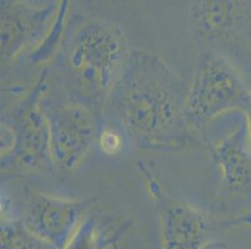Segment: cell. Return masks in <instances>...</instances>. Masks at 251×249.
<instances>
[{
    "label": "cell",
    "mask_w": 251,
    "mask_h": 249,
    "mask_svg": "<svg viewBox=\"0 0 251 249\" xmlns=\"http://www.w3.org/2000/svg\"><path fill=\"white\" fill-rule=\"evenodd\" d=\"M190 86L156 54L131 51L110 96L122 130L138 147L165 150L185 145Z\"/></svg>",
    "instance_id": "obj_1"
},
{
    "label": "cell",
    "mask_w": 251,
    "mask_h": 249,
    "mask_svg": "<svg viewBox=\"0 0 251 249\" xmlns=\"http://www.w3.org/2000/svg\"><path fill=\"white\" fill-rule=\"evenodd\" d=\"M130 52L120 27L86 19L65 41L59 68L73 96L100 111L110 100Z\"/></svg>",
    "instance_id": "obj_2"
},
{
    "label": "cell",
    "mask_w": 251,
    "mask_h": 249,
    "mask_svg": "<svg viewBox=\"0 0 251 249\" xmlns=\"http://www.w3.org/2000/svg\"><path fill=\"white\" fill-rule=\"evenodd\" d=\"M250 109L251 89L236 66L218 52L199 50L186 102L191 129L202 130L225 113Z\"/></svg>",
    "instance_id": "obj_3"
},
{
    "label": "cell",
    "mask_w": 251,
    "mask_h": 249,
    "mask_svg": "<svg viewBox=\"0 0 251 249\" xmlns=\"http://www.w3.org/2000/svg\"><path fill=\"white\" fill-rule=\"evenodd\" d=\"M190 27L199 50L223 55L236 66L251 89V1H193Z\"/></svg>",
    "instance_id": "obj_4"
},
{
    "label": "cell",
    "mask_w": 251,
    "mask_h": 249,
    "mask_svg": "<svg viewBox=\"0 0 251 249\" xmlns=\"http://www.w3.org/2000/svg\"><path fill=\"white\" fill-rule=\"evenodd\" d=\"M220 168V197L235 208H251V132L246 113H227L202 129Z\"/></svg>",
    "instance_id": "obj_5"
},
{
    "label": "cell",
    "mask_w": 251,
    "mask_h": 249,
    "mask_svg": "<svg viewBox=\"0 0 251 249\" xmlns=\"http://www.w3.org/2000/svg\"><path fill=\"white\" fill-rule=\"evenodd\" d=\"M40 109L49 129L52 163L64 171H74L98 143L101 131L99 111L73 95H50L49 88L40 99Z\"/></svg>",
    "instance_id": "obj_6"
},
{
    "label": "cell",
    "mask_w": 251,
    "mask_h": 249,
    "mask_svg": "<svg viewBox=\"0 0 251 249\" xmlns=\"http://www.w3.org/2000/svg\"><path fill=\"white\" fill-rule=\"evenodd\" d=\"M47 77L45 72L40 76L31 92L14 110L13 117H3L17 136V147L8 162L17 163L23 171H36L52 163L49 129L40 109V99L49 88Z\"/></svg>",
    "instance_id": "obj_7"
},
{
    "label": "cell",
    "mask_w": 251,
    "mask_h": 249,
    "mask_svg": "<svg viewBox=\"0 0 251 249\" xmlns=\"http://www.w3.org/2000/svg\"><path fill=\"white\" fill-rule=\"evenodd\" d=\"M60 5L1 1V58L15 60L24 52L35 51L55 24Z\"/></svg>",
    "instance_id": "obj_8"
},
{
    "label": "cell",
    "mask_w": 251,
    "mask_h": 249,
    "mask_svg": "<svg viewBox=\"0 0 251 249\" xmlns=\"http://www.w3.org/2000/svg\"><path fill=\"white\" fill-rule=\"evenodd\" d=\"M86 207L85 202L34 192L26 197L20 219L34 234L63 249L83 223Z\"/></svg>",
    "instance_id": "obj_9"
},
{
    "label": "cell",
    "mask_w": 251,
    "mask_h": 249,
    "mask_svg": "<svg viewBox=\"0 0 251 249\" xmlns=\"http://www.w3.org/2000/svg\"><path fill=\"white\" fill-rule=\"evenodd\" d=\"M161 214L163 249H202L209 244L211 223L201 209L173 201Z\"/></svg>",
    "instance_id": "obj_10"
},
{
    "label": "cell",
    "mask_w": 251,
    "mask_h": 249,
    "mask_svg": "<svg viewBox=\"0 0 251 249\" xmlns=\"http://www.w3.org/2000/svg\"><path fill=\"white\" fill-rule=\"evenodd\" d=\"M1 249H59L34 234L22 219L1 221Z\"/></svg>",
    "instance_id": "obj_11"
},
{
    "label": "cell",
    "mask_w": 251,
    "mask_h": 249,
    "mask_svg": "<svg viewBox=\"0 0 251 249\" xmlns=\"http://www.w3.org/2000/svg\"><path fill=\"white\" fill-rule=\"evenodd\" d=\"M102 244L106 242L101 237L98 222L94 218H86L63 249H101Z\"/></svg>",
    "instance_id": "obj_12"
},
{
    "label": "cell",
    "mask_w": 251,
    "mask_h": 249,
    "mask_svg": "<svg viewBox=\"0 0 251 249\" xmlns=\"http://www.w3.org/2000/svg\"><path fill=\"white\" fill-rule=\"evenodd\" d=\"M123 143L124 137L122 131L115 127H102L98 138V145L102 154L106 156H116L122 152Z\"/></svg>",
    "instance_id": "obj_13"
},
{
    "label": "cell",
    "mask_w": 251,
    "mask_h": 249,
    "mask_svg": "<svg viewBox=\"0 0 251 249\" xmlns=\"http://www.w3.org/2000/svg\"><path fill=\"white\" fill-rule=\"evenodd\" d=\"M202 249H224V248L221 246H216V244L209 243L207 246H205Z\"/></svg>",
    "instance_id": "obj_14"
}]
</instances>
